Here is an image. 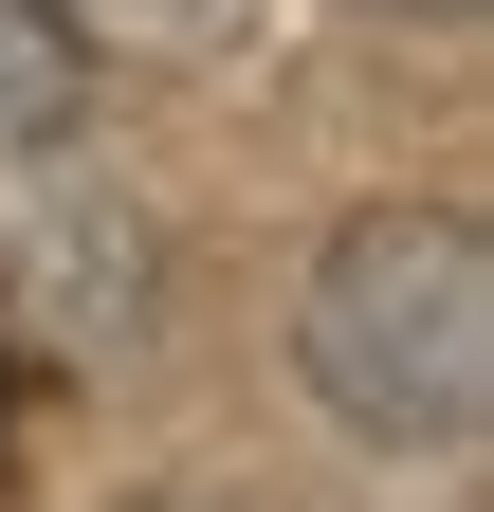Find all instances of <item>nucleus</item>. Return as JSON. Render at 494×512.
<instances>
[{
	"label": "nucleus",
	"instance_id": "1",
	"mask_svg": "<svg viewBox=\"0 0 494 512\" xmlns=\"http://www.w3.org/2000/svg\"><path fill=\"white\" fill-rule=\"evenodd\" d=\"M293 366L348 439H403V458H458L494 403V238L458 202H366L330 220L312 293H293Z\"/></svg>",
	"mask_w": 494,
	"mask_h": 512
},
{
	"label": "nucleus",
	"instance_id": "2",
	"mask_svg": "<svg viewBox=\"0 0 494 512\" xmlns=\"http://www.w3.org/2000/svg\"><path fill=\"white\" fill-rule=\"evenodd\" d=\"M74 128H92V37L55 0H0V165L74 147Z\"/></svg>",
	"mask_w": 494,
	"mask_h": 512
},
{
	"label": "nucleus",
	"instance_id": "3",
	"mask_svg": "<svg viewBox=\"0 0 494 512\" xmlns=\"http://www.w3.org/2000/svg\"><path fill=\"white\" fill-rule=\"evenodd\" d=\"M55 19H74V37H129V55H220L257 0H55Z\"/></svg>",
	"mask_w": 494,
	"mask_h": 512
},
{
	"label": "nucleus",
	"instance_id": "4",
	"mask_svg": "<svg viewBox=\"0 0 494 512\" xmlns=\"http://www.w3.org/2000/svg\"><path fill=\"white\" fill-rule=\"evenodd\" d=\"M366 19H440V37H458V19H476V0H366Z\"/></svg>",
	"mask_w": 494,
	"mask_h": 512
}]
</instances>
